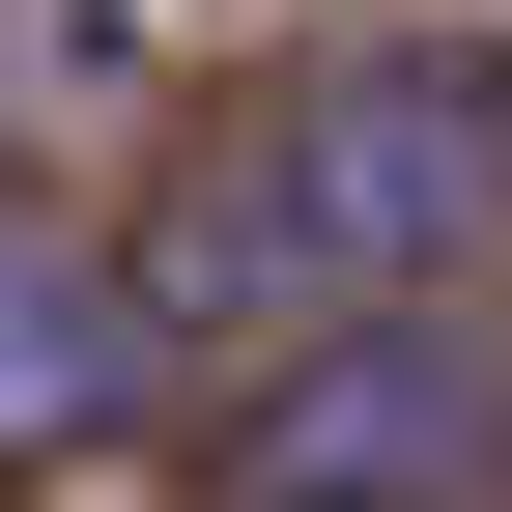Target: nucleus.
<instances>
[{"label":"nucleus","mask_w":512,"mask_h":512,"mask_svg":"<svg viewBox=\"0 0 512 512\" xmlns=\"http://www.w3.org/2000/svg\"><path fill=\"white\" fill-rule=\"evenodd\" d=\"M484 456H512V370H484V313H370V342L256 370L228 512H484Z\"/></svg>","instance_id":"nucleus-2"},{"label":"nucleus","mask_w":512,"mask_h":512,"mask_svg":"<svg viewBox=\"0 0 512 512\" xmlns=\"http://www.w3.org/2000/svg\"><path fill=\"white\" fill-rule=\"evenodd\" d=\"M143 342H171V313L114 285V256H57V228H0V456H86V427L143 399Z\"/></svg>","instance_id":"nucleus-3"},{"label":"nucleus","mask_w":512,"mask_h":512,"mask_svg":"<svg viewBox=\"0 0 512 512\" xmlns=\"http://www.w3.org/2000/svg\"><path fill=\"white\" fill-rule=\"evenodd\" d=\"M512 228V86L484 57H313L256 143H200V200H171L143 313H200V342H370V313H456V256Z\"/></svg>","instance_id":"nucleus-1"}]
</instances>
